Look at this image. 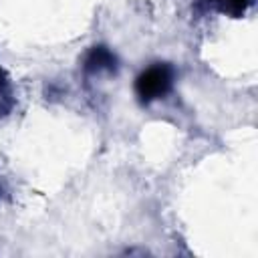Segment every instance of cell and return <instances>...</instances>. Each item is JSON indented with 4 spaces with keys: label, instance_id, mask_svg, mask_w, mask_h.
Wrapping results in <instances>:
<instances>
[{
    "label": "cell",
    "instance_id": "6da1fadb",
    "mask_svg": "<svg viewBox=\"0 0 258 258\" xmlns=\"http://www.w3.org/2000/svg\"><path fill=\"white\" fill-rule=\"evenodd\" d=\"M169 85V73L165 67H155V69H149L141 81H139V91L143 97H157L161 95Z\"/></svg>",
    "mask_w": 258,
    "mask_h": 258
}]
</instances>
